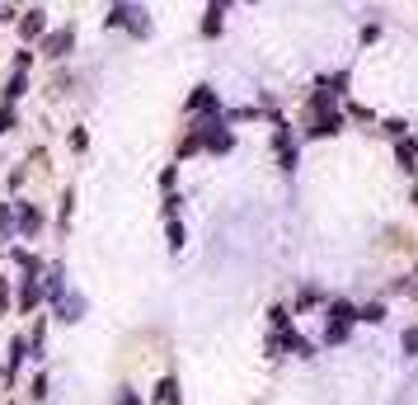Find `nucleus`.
<instances>
[{"instance_id": "nucleus-1", "label": "nucleus", "mask_w": 418, "mask_h": 405, "mask_svg": "<svg viewBox=\"0 0 418 405\" xmlns=\"http://www.w3.org/2000/svg\"><path fill=\"white\" fill-rule=\"evenodd\" d=\"M104 28H127L132 38H151V19H146L141 5H113L108 19H104Z\"/></svg>"}, {"instance_id": "nucleus-2", "label": "nucleus", "mask_w": 418, "mask_h": 405, "mask_svg": "<svg viewBox=\"0 0 418 405\" xmlns=\"http://www.w3.org/2000/svg\"><path fill=\"white\" fill-rule=\"evenodd\" d=\"M357 321V306L353 302H329V325H324V344H343L348 330Z\"/></svg>"}, {"instance_id": "nucleus-3", "label": "nucleus", "mask_w": 418, "mask_h": 405, "mask_svg": "<svg viewBox=\"0 0 418 405\" xmlns=\"http://www.w3.org/2000/svg\"><path fill=\"white\" fill-rule=\"evenodd\" d=\"M38 48H43V57H48V61H66V57L76 52V28H71V24H66V28H52V33H48Z\"/></svg>"}, {"instance_id": "nucleus-4", "label": "nucleus", "mask_w": 418, "mask_h": 405, "mask_svg": "<svg viewBox=\"0 0 418 405\" xmlns=\"http://www.w3.org/2000/svg\"><path fill=\"white\" fill-rule=\"evenodd\" d=\"M52 311H56V321H61V325H76V321H85L90 302H85V293H76V288H66V293H61V297L52 302Z\"/></svg>"}, {"instance_id": "nucleus-5", "label": "nucleus", "mask_w": 418, "mask_h": 405, "mask_svg": "<svg viewBox=\"0 0 418 405\" xmlns=\"http://www.w3.org/2000/svg\"><path fill=\"white\" fill-rule=\"evenodd\" d=\"M14 231L33 241V236L43 231V208H38V203H14Z\"/></svg>"}, {"instance_id": "nucleus-6", "label": "nucleus", "mask_w": 418, "mask_h": 405, "mask_svg": "<svg viewBox=\"0 0 418 405\" xmlns=\"http://www.w3.org/2000/svg\"><path fill=\"white\" fill-rule=\"evenodd\" d=\"M19 38H24V43H43V38H48V10L33 5L28 14H19Z\"/></svg>"}, {"instance_id": "nucleus-7", "label": "nucleus", "mask_w": 418, "mask_h": 405, "mask_svg": "<svg viewBox=\"0 0 418 405\" xmlns=\"http://www.w3.org/2000/svg\"><path fill=\"white\" fill-rule=\"evenodd\" d=\"M188 113H193V118H211V113H221L216 90H211V85H198V90L188 95Z\"/></svg>"}, {"instance_id": "nucleus-8", "label": "nucleus", "mask_w": 418, "mask_h": 405, "mask_svg": "<svg viewBox=\"0 0 418 405\" xmlns=\"http://www.w3.org/2000/svg\"><path fill=\"white\" fill-rule=\"evenodd\" d=\"M236 0H207V19H202V38H221V24H226V10Z\"/></svg>"}, {"instance_id": "nucleus-9", "label": "nucleus", "mask_w": 418, "mask_h": 405, "mask_svg": "<svg viewBox=\"0 0 418 405\" xmlns=\"http://www.w3.org/2000/svg\"><path fill=\"white\" fill-rule=\"evenodd\" d=\"M48 297V293H43V278H28V273H19V311H33V306H38V302Z\"/></svg>"}, {"instance_id": "nucleus-10", "label": "nucleus", "mask_w": 418, "mask_h": 405, "mask_svg": "<svg viewBox=\"0 0 418 405\" xmlns=\"http://www.w3.org/2000/svg\"><path fill=\"white\" fill-rule=\"evenodd\" d=\"M24 358H28V335H19V339H10V363H5V382H14V377H19Z\"/></svg>"}, {"instance_id": "nucleus-11", "label": "nucleus", "mask_w": 418, "mask_h": 405, "mask_svg": "<svg viewBox=\"0 0 418 405\" xmlns=\"http://www.w3.org/2000/svg\"><path fill=\"white\" fill-rule=\"evenodd\" d=\"M395 161H399V170H404V175H414V170H418V141L399 137V141H395Z\"/></svg>"}, {"instance_id": "nucleus-12", "label": "nucleus", "mask_w": 418, "mask_h": 405, "mask_svg": "<svg viewBox=\"0 0 418 405\" xmlns=\"http://www.w3.org/2000/svg\"><path fill=\"white\" fill-rule=\"evenodd\" d=\"M334 132H343V113H339V108L320 113V118L311 123V137H334Z\"/></svg>"}, {"instance_id": "nucleus-13", "label": "nucleus", "mask_w": 418, "mask_h": 405, "mask_svg": "<svg viewBox=\"0 0 418 405\" xmlns=\"http://www.w3.org/2000/svg\"><path fill=\"white\" fill-rule=\"evenodd\" d=\"M43 293H48V302H56L66 293V264H52V269L43 273Z\"/></svg>"}, {"instance_id": "nucleus-14", "label": "nucleus", "mask_w": 418, "mask_h": 405, "mask_svg": "<svg viewBox=\"0 0 418 405\" xmlns=\"http://www.w3.org/2000/svg\"><path fill=\"white\" fill-rule=\"evenodd\" d=\"M273 141H278V156H282V170H296V146H291V132H287V123H278V137H273Z\"/></svg>"}, {"instance_id": "nucleus-15", "label": "nucleus", "mask_w": 418, "mask_h": 405, "mask_svg": "<svg viewBox=\"0 0 418 405\" xmlns=\"http://www.w3.org/2000/svg\"><path fill=\"white\" fill-rule=\"evenodd\" d=\"M24 95H28V71H14L10 85H5V104H19Z\"/></svg>"}, {"instance_id": "nucleus-16", "label": "nucleus", "mask_w": 418, "mask_h": 405, "mask_svg": "<svg viewBox=\"0 0 418 405\" xmlns=\"http://www.w3.org/2000/svg\"><path fill=\"white\" fill-rule=\"evenodd\" d=\"M165 221H169V226H165V236H169V250L179 255V250H183V241H188V231H183V221H179V217H165Z\"/></svg>"}, {"instance_id": "nucleus-17", "label": "nucleus", "mask_w": 418, "mask_h": 405, "mask_svg": "<svg viewBox=\"0 0 418 405\" xmlns=\"http://www.w3.org/2000/svg\"><path fill=\"white\" fill-rule=\"evenodd\" d=\"M156 401H160V405H179V382H174V377H160Z\"/></svg>"}, {"instance_id": "nucleus-18", "label": "nucleus", "mask_w": 418, "mask_h": 405, "mask_svg": "<svg viewBox=\"0 0 418 405\" xmlns=\"http://www.w3.org/2000/svg\"><path fill=\"white\" fill-rule=\"evenodd\" d=\"M0 236H5V241L19 236V231H14V203H0Z\"/></svg>"}, {"instance_id": "nucleus-19", "label": "nucleus", "mask_w": 418, "mask_h": 405, "mask_svg": "<svg viewBox=\"0 0 418 405\" xmlns=\"http://www.w3.org/2000/svg\"><path fill=\"white\" fill-rule=\"evenodd\" d=\"M71 213H76V193L66 189V193H61V213H56V226H61V231L71 226Z\"/></svg>"}, {"instance_id": "nucleus-20", "label": "nucleus", "mask_w": 418, "mask_h": 405, "mask_svg": "<svg viewBox=\"0 0 418 405\" xmlns=\"http://www.w3.org/2000/svg\"><path fill=\"white\" fill-rule=\"evenodd\" d=\"M357 321L381 325V321H386V302H371V306H362V311H357Z\"/></svg>"}, {"instance_id": "nucleus-21", "label": "nucleus", "mask_w": 418, "mask_h": 405, "mask_svg": "<svg viewBox=\"0 0 418 405\" xmlns=\"http://www.w3.org/2000/svg\"><path fill=\"white\" fill-rule=\"evenodd\" d=\"M28 401H48V373H38L28 382Z\"/></svg>"}, {"instance_id": "nucleus-22", "label": "nucleus", "mask_w": 418, "mask_h": 405, "mask_svg": "<svg viewBox=\"0 0 418 405\" xmlns=\"http://www.w3.org/2000/svg\"><path fill=\"white\" fill-rule=\"evenodd\" d=\"M19 128V113H14V104H0V132H14Z\"/></svg>"}, {"instance_id": "nucleus-23", "label": "nucleus", "mask_w": 418, "mask_h": 405, "mask_svg": "<svg viewBox=\"0 0 418 405\" xmlns=\"http://www.w3.org/2000/svg\"><path fill=\"white\" fill-rule=\"evenodd\" d=\"M399 344H404V353H409V358H418V325H409V330H404V339H399Z\"/></svg>"}, {"instance_id": "nucleus-24", "label": "nucleus", "mask_w": 418, "mask_h": 405, "mask_svg": "<svg viewBox=\"0 0 418 405\" xmlns=\"http://www.w3.org/2000/svg\"><path fill=\"white\" fill-rule=\"evenodd\" d=\"M268 321H273V330H287V325H291L287 306H273V311H268Z\"/></svg>"}, {"instance_id": "nucleus-25", "label": "nucleus", "mask_w": 418, "mask_h": 405, "mask_svg": "<svg viewBox=\"0 0 418 405\" xmlns=\"http://www.w3.org/2000/svg\"><path fill=\"white\" fill-rule=\"evenodd\" d=\"M324 85H329V90H334V95L343 99V95H348V71H339V76H329Z\"/></svg>"}, {"instance_id": "nucleus-26", "label": "nucleus", "mask_w": 418, "mask_h": 405, "mask_svg": "<svg viewBox=\"0 0 418 405\" xmlns=\"http://www.w3.org/2000/svg\"><path fill=\"white\" fill-rule=\"evenodd\" d=\"M90 146V132L85 128H71V151H85Z\"/></svg>"}, {"instance_id": "nucleus-27", "label": "nucleus", "mask_w": 418, "mask_h": 405, "mask_svg": "<svg viewBox=\"0 0 418 405\" xmlns=\"http://www.w3.org/2000/svg\"><path fill=\"white\" fill-rule=\"evenodd\" d=\"M315 302H320V293H315V288H301V293H296V306H301V311H306V306H315Z\"/></svg>"}, {"instance_id": "nucleus-28", "label": "nucleus", "mask_w": 418, "mask_h": 405, "mask_svg": "<svg viewBox=\"0 0 418 405\" xmlns=\"http://www.w3.org/2000/svg\"><path fill=\"white\" fill-rule=\"evenodd\" d=\"M118 405H141V396H136L132 386H118Z\"/></svg>"}, {"instance_id": "nucleus-29", "label": "nucleus", "mask_w": 418, "mask_h": 405, "mask_svg": "<svg viewBox=\"0 0 418 405\" xmlns=\"http://www.w3.org/2000/svg\"><path fill=\"white\" fill-rule=\"evenodd\" d=\"M386 137H395V141H399V137H409V132H404V123H399V118H390V123H386Z\"/></svg>"}, {"instance_id": "nucleus-30", "label": "nucleus", "mask_w": 418, "mask_h": 405, "mask_svg": "<svg viewBox=\"0 0 418 405\" xmlns=\"http://www.w3.org/2000/svg\"><path fill=\"white\" fill-rule=\"evenodd\" d=\"M10 311V278H0V316Z\"/></svg>"}, {"instance_id": "nucleus-31", "label": "nucleus", "mask_w": 418, "mask_h": 405, "mask_svg": "<svg viewBox=\"0 0 418 405\" xmlns=\"http://www.w3.org/2000/svg\"><path fill=\"white\" fill-rule=\"evenodd\" d=\"M179 203H183L179 193H165V217H174V213H179Z\"/></svg>"}, {"instance_id": "nucleus-32", "label": "nucleus", "mask_w": 418, "mask_h": 405, "mask_svg": "<svg viewBox=\"0 0 418 405\" xmlns=\"http://www.w3.org/2000/svg\"><path fill=\"white\" fill-rule=\"evenodd\" d=\"M28 66H33V52H28V48H24V52L14 57V71H28Z\"/></svg>"}, {"instance_id": "nucleus-33", "label": "nucleus", "mask_w": 418, "mask_h": 405, "mask_svg": "<svg viewBox=\"0 0 418 405\" xmlns=\"http://www.w3.org/2000/svg\"><path fill=\"white\" fill-rule=\"evenodd\" d=\"M409 203H414V208H418V179H414V193H409Z\"/></svg>"}, {"instance_id": "nucleus-34", "label": "nucleus", "mask_w": 418, "mask_h": 405, "mask_svg": "<svg viewBox=\"0 0 418 405\" xmlns=\"http://www.w3.org/2000/svg\"><path fill=\"white\" fill-rule=\"evenodd\" d=\"M414 302H418V288H414Z\"/></svg>"}]
</instances>
